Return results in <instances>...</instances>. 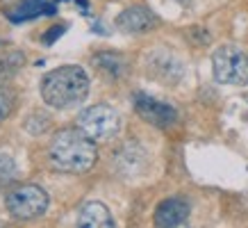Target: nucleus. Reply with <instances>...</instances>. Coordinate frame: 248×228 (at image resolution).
<instances>
[{"label": "nucleus", "mask_w": 248, "mask_h": 228, "mask_svg": "<svg viewBox=\"0 0 248 228\" xmlns=\"http://www.w3.org/2000/svg\"><path fill=\"white\" fill-rule=\"evenodd\" d=\"M98 158L96 142L80 128H64L50 139L48 160L53 169L64 174H82L93 167Z\"/></svg>", "instance_id": "obj_1"}, {"label": "nucleus", "mask_w": 248, "mask_h": 228, "mask_svg": "<svg viewBox=\"0 0 248 228\" xmlns=\"http://www.w3.org/2000/svg\"><path fill=\"white\" fill-rule=\"evenodd\" d=\"M89 94V78L80 66H60L41 80V96L50 107L68 110L80 105Z\"/></svg>", "instance_id": "obj_2"}, {"label": "nucleus", "mask_w": 248, "mask_h": 228, "mask_svg": "<svg viewBox=\"0 0 248 228\" xmlns=\"http://www.w3.org/2000/svg\"><path fill=\"white\" fill-rule=\"evenodd\" d=\"M212 71L221 84H248V55L239 46H218L212 55Z\"/></svg>", "instance_id": "obj_3"}, {"label": "nucleus", "mask_w": 248, "mask_h": 228, "mask_svg": "<svg viewBox=\"0 0 248 228\" xmlns=\"http://www.w3.org/2000/svg\"><path fill=\"white\" fill-rule=\"evenodd\" d=\"M78 128L87 137H91L93 142H107V139L116 137V132L121 130V116L112 105L98 103V105H91L80 112Z\"/></svg>", "instance_id": "obj_4"}, {"label": "nucleus", "mask_w": 248, "mask_h": 228, "mask_svg": "<svg viewBox=\"0 0 248 228\" xmlns=\"http://www.w3.org/2000/svg\"><path fill=\"white\" fill-rule=\"evenodd\" d=\"M5 205L14 219L30 221L48 210V194L39 185H21L7 194Z\"/></svg>", "instance_id": "obj_5"}, {"label": "nucleus", "mask_w": 248, "mask_h": 228, "mask_svg": "<svg viewBox=\"0 0 248 228\" xmlns=\"http://www.w3.org/2000/svg\"><path fill=\"white\" fill-rule=\"evenodd\" d=\"M135 110L146 123H151L155 128H171L173 123L178 121V112L175 107H171L169 103L155 100L151 96L139 94L135 98Z\"/></svg>", "instance_id": "obj_6"}, {"label": "nucleus", "mask_w": 248, "mask_h": 228, "mask_svg": "<svg viewBox=\"0 0 248 228\" xmlns=\"http://www.w3.org/2000/svg\"><path fill=\"white\" fill-rule=\"evenodd\" d=\"M189 201L185 196L164 198L155 210V226L157 228H175L182 226L189 217Z\"/></svg>", "instance_id": "obj_7"}, {"label": "nucleus", "mask_w": 248, "mask_h": 228, "mask_svg": "<svg viewBox=\"0 0 248 228\" xmlns=\"http://www.w3.org/2000/svg\"><path fill=\"white\" fill-rule=\"evenodd\" d=\"M116 25L119 30L128 32V34H139V32H146L157 25V16L153 14L148 7H141V5H135V7L123 9L116 18Z\"/></svg>", "instance_id": "obj_8"}, {"label": "nucleus", "mask_w": 248, "mask_h": 228, "mask_svg": "<svg viewBox=\"0 0 248 228\" xmlns=\"http://www.w3.org/2000/svg\"><path fill=\"white\" fill-rule=\"evenodd\" d=\"M78 228H114L112 212L107 210V205L89 201L78 214Z\"/></svg>", "instance_id": "obj_9"}, {"label": "nucleus", "mask_w": 248, "mask_h": 228, "mask_svg": "<svg viewBox=\"0 0 248 228\" xmlns=\"http://www.w3.org/2000/svg\"><path fill=\"white\" fill-rule=\"evenodd\" d=\"M148 66L153 76L162 78L164 82H175L182 76V64L171 53H153L148 57Z\"/></svg>", "instance_id": "obj_10"}, {"label": "nucleus", "mask_w": 248, "mask_h": 228, "mask_svg": "<svg viewBox=\"0 0 248 228\" xmlns=\"http://www.w3.org/2000/svg\"><path fill=\"white\" fill-rule=\"evenodd\" d=\"M93 62H96V64L103 68L105 73H109V76H114V78L123 76V71H125V62H123V57H119V55H114V53L98 55Z\"/></svg>", "instance_id": "obj_11"}, {"label": "nucleus", "mask_w": 248, "mask_h": 228, "mask_svg": "<svg viewBox=\"0 0 248 228\" xmlns=\"http://www.w3.org/2000/svg\"><path fill=\"white\" fill-rule=\"evenodd\" d=\"M16 178H18V169H16L14 160L7 155H0V192L9 187Z\"/></svg>", "instance_id": "obj_12"}, {"label": "nucleus", "mask_w": 248, "mask_h": 228, "mask_svg": "<svg viewBox=\"0 0 248 228\" xmlns=\"http://www.w3.org/2000/svg\"><path fill=\"white\" fill-rule=\"evenodd\" d=\"M14 105H16V94L9 87L0 84V123L14 112Z\"/></svg>", "instance_id": "obj_13"}, {"label": "nucleus", "mask_w": 248, "mask_h": 228, "mask_svg": "<svg viewBox=\"0 0 248 228\" xmlns=\"http://www.w3.org/2000/svg\"><path fill=\"white\" fill-rule=\"evenodd\" d=\"M48 123H50V119L46 114H32L30 119L25 121V128L30 130V132H34V135H41L48 128Z\"/></svg>", "instance_id": "obj_14"}, {"label": "nucleus", "mask_w": 248, "mask_h": 228, "mask_svg": "<svg viewBox=\"0 0 248 228\" xmlns=\"http://www.w3.org/2000/svg\"><path fill=\"white\" fill-rule=\"evenodd\" d=\"M175 228H189V226H185V224H182V226H175Z\"/></svg>", "instance_id": "obj_15"}]
</instances>
